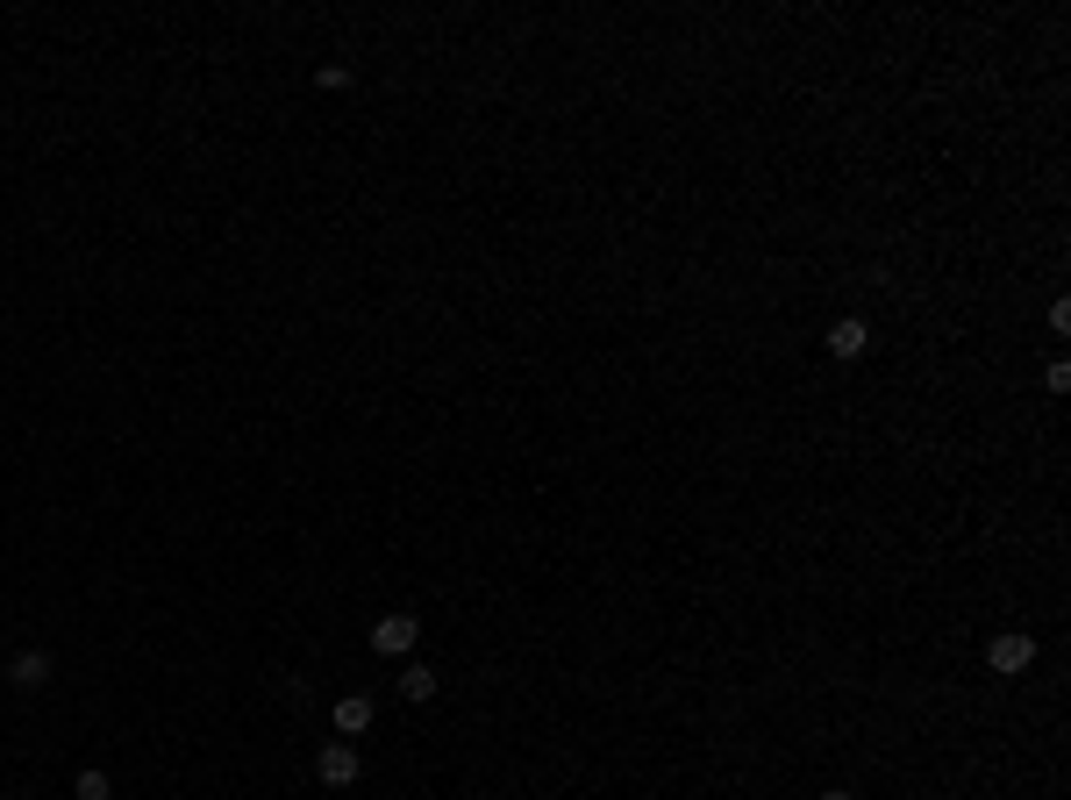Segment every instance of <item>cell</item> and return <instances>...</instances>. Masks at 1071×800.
Wrapping results in <instances>:
<instances>
[{
    "instance_id": "ba28073f",
    "label": "cell",
    "mask_w": 1071,
    "mask_h": 800,
    "mask_svg": "<svg viewBox=\"0 0 1071 800\" xmlns=\"http://www.w3.org/2000/svg\"><path fill=\"white\" fill-rule=\"evenodd\" d=\"M72 793H79V800H107V793H115V779H107V772H79Z\"/></svg>"
},
{
    "instance_id": "3957f363",
    "label": "cell",
    "mask_w": 1071,
    "mask_h": 800,
    "mask_svg": "<svg viewBox=\"0 0 1071 800\" xmlns=\"http://www.w3.org/2000/svg\"><path fill=\"white\" fill-rule=\"evenodd\" d=\"M986 664H993V672H1029V664H1036V644H1029L1021 630H1007V636H993Z\"/></svg>"
},
{
    "instance_id": "52a82bcc",
    "label": "cell",
    "mask_w": 1071,
    "mask_h": 800,
    "mask_svg": "<svg viewBox=\"0 0 1071 800\" xmlns=\"http://www.w3.org/2000/svg\"><path fill=\"white\" fill-rule=\"evenodd\" d=\"M400 694L408 700H436V672H429V664H408V672H400Z\"/></svg>"
},
{
    "instance_id": "7a4b0ae2",
    "label": "cell",
    "mask_w": 1071,
    "mask_h": 800,
    "mask_svg": "<svg viewBox=\"0 0 1071 800\" xmlns=\"http://www.w3.org/2000/svg\"><path fill=\"white\" fill-rule=\"evenodd\" d=\"M315 772H322V786H357V772H365V758H357V744H322V758H315Z\"/></svg>"
},
{
    "instance_id": "8992f818",
    "label": "cell",
    "mask_w": 1071,
    "mask_h": 800,
    "mask_svg": "<svg viewBox=\"0 0 1071 800\" xmlns=\"http://www.w3.org/2000/svg\"><path fill=\"white\" fill-rule=\"evenodd\" d=\"M8 680H15V686H22V694H36V686L51 680V650H22V658H15V664H8Z\"/></svg>"
},
{
    "instance_id": "277c9868",
    "label": "cell",
    "mask_w": 1071,
    "mask_h": 800,
    "mask_svg": "<svg viewBox=\"0 0 1071 800\" xmlns=\"http://www.w3.org/2000/svg\"><path fill=\"white\" fill-rule=\"evenodd\" d=\"M372 715H379V708H372V694H343L336 708H329L336 736H365V729H372Z\"/></svg>"
},
{
    "instance_id": "30bf717a",
    "label": "cell",
    "mask_w": 1071,
    "mask_h": 800,
    "mask_svg": "<svg viewBox=\"0 0 1071 800\" xmlns=\"http://www.w3.org/2000/svg\"><path fill=\"white\" fill-rule=\"evenodd\" d=\"M821 800H851V793H843V786H829V793H821Z\"/></svg>"
},
{
    "instance_id": "6da1fadb",
    "label": "cell",
    "mask_w": 1071,
    "mask_h": 800,
    "mask_svg": "<svg viewBox=\"0 0 1071 800\" xmlns=\"http://www.w3.org/2000/svg\"><path fill=\"white\" fill-rule=\"evenodd\" d=\"M415 636H422L415 614H379V622H372V650H379V658H408Z\"/></svg>"
},
{
    "instance_id": "5b68a950",
    "label": "cell",
    "mask_w": 1071,
    "mask_h": 800,
    "mask_svg": "<svg viewBox=\"0 0 1071 800\" xmlns=\"http://www.w3.org/2000/svg\"><path fill=\"white\" fill-rule=\"evenodd\" d=\"M829 351H836V358H865V351H871V329L857 322V315H843V322L829 329Z\"/></svg>"
},
{
    "instance_id": "9c48e42d",
    "label": "cell",
    "mask_w": 1071,
    "mask_h": 800,
    "mask_svg": "<svg viewBox=\"0 0 1071 800\" xmlns=\"http://www.w3.org/2000/svg\"><path fill=\"white\" fill-rule=\"evenodd\" d=\"M315 86H329V93H336V86H350V65H322V72H315Z\"/></svg>"
}]
</instances>
